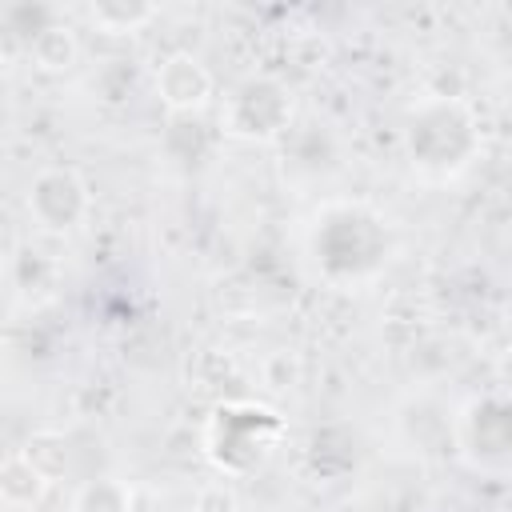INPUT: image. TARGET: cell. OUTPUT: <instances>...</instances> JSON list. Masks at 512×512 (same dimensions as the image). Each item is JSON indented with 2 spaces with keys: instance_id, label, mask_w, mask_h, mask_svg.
<instances>
[{
  "instance_id": "ba28073f",
  "label": "cell",
  "mask_w": 512,
  "mask_h": 512,
  "mask_svg": "<svg viewBox=\"0 0 512 512\" xmlns=\"http://www.w3.org/2000/svg\"><path fill=\"white\" fill-rule=\"evenodd\" d=\"M48 480L16 452V456H4L0 460V508L8 512H28L36 508L44 496H48Z\"/></svg>"
},
{
  "instance_id": "6da1fadb",
  "label": "cell",
  "mask_w": 512,
  "mask_h": 512,
  "mask_svg": "<svg viewBox=\"0 0 512 512\" xmlns=\"http://www.w3.org/2000/svg\"><path fill=\"white\" fill-rule=\"evenodd\" d=\"M404 148L416 172L432 180H448L480 148V124L476 112L460 96H424L408 108L404 124Z\"/></svg>"
},
{
  "instance_id": "3957f363",
  "label": "cell",
  "mask_w": 512,
  "mask_h": 512,
  "mask_svg": "<svg viewBox=\"0 0 512 512\" xmlns=\"http://www.w3.org/2000/svg\"><path fill=\"white\" fill-rule=\"evenodd\" d=\"M280 436H284V420L272 408L252 404V400H232L208 416L204 456L224 476H244L256 464H264V456L276 448Z\"/></svg>"
},
{
  "instance_id": "277c9868",
  "label": "cell",
  "mask_w": 512,
  "mask_h": 512,
  "mask_svg": "<svg viewBox=\"0 0 512 512\" xmlns=\"http://www.w3.org/2000/svg\"><path fill=\"white\" fill-rule=\"evenodd\" d=\"M220 120L240 140H276L292 124V96L276 76H248L228 92Z\"/></svg>"
},
{
  "instance_id": "4fadbf2b",
  "label": "cell",
  "mask_w": 512,
  "mask_h": 512,
  "mask_svg": "<svg viewBox=\"0 0 512 512\" xmlns=\"http://www.w3.org/2000/svg\"><path fill=\"white\" fill-rule=\"evenodd\" d=\"M4 24H8V32L32 40V36H40L48 24H56V16H52V8H44V4H16V8L4 12Z\"/></svg>"
},
{
  "instance_id": "30bf717a",
  "label": "cell",
  "mask_w": 512,
  "mask_h": 512,
  "mask_svg": "<svg viewBox=\"0 0 512 512\" xmlns=\"http://www.w3.org/2000/svg\"><path fill=\"white\" fill-rule=\"evenodd\" d=\"M28 52L36 60V68H44V72H68L76 64V56H80V44H76V36L64 24H48L40 36L28 40Z\"/></svg>"
},
{
  "instance_id": "9a60e30c",
  "label": "cell",
  "mask_w": 512,
  "mask_h": 512,
  "mask_svg": "<svg viewBox=\"0 0 512 512\" xmlns=\"http://www.w3.org/2000/svg\"><path fill=\"white\" fill-rule=\"evenodd\" d=\"M264 380H268V388H292V384L300 380V360L288 356V352L268 356V360H264Z\"/></svg>"
},
{
  "instance_id": "7c38bea8",
  "label": "cell",
  "mask_w": 512,
  "mask_h": 512,
  "mask_svg": "<svg viewBox=\"0 0 512 512\" xmlns=\"http://www.w3.org/2000/svg\"><path fill=\"white\" fill-rule=\"evenodd\" d=\"M72 512H132V488L116 476L84 480L72 496Z\"/></svg>"
},
{
  "instance_id": "8992f818",
  "label": "cell",
  "mask_w": 512,
  "mask_h": 512,
  "mask_svg": "<svg viewBox=\"0 0 512 512\" xmlns=\"http://www.w3.org/2000/svg\"><path fill=\"white\" fill-rule=\"evenodd\" d=\"M460 448L484 472H504L512 456V416L500 396H480L460 416Z\"/></svg>"
},
{
  "instance_id": "5b68a950",
  "label": "cell",
  "mask_w": 512,
  "mask_h": 512,
  "mask_svg": "<svg viewBox=\"0 0 512 512\" xmlns=\"http://www.w3.org/2000/svg\"><path fill=\"white\" fill-rule=\"evenodd\" d=\"M88 204H92L88 184L68 164H48L28 184V212L48 232H72L76 224H84Z\"/></svg>"
},
{
  "instance_id": "5bb4252c",
  "label": "cell",
  "mask_w": 512,
  "mask_h": 512,
  "mask_svg": "<svg viewBox=\"0 0 512 512\" xmlns=\"http://www.w3.org/2000/svg\"><path fill=\"white\" fill-rule=\"evenodd\" d=\"M196 512H240V500L232 492V484L224 480H212L196 492Z\"/></svg>"
},
{
  "instance_id": "8fae6325",
  "label": "cell",
  "mask_w": 512,
  "mask_h": 512,
  "mask_svg": "<svg viewBox=\"0 0 512 512\" xmlns=\"http://www.w3.org/2000/svg\"><path fill=\"white\" fill-rule=\"evenodd\" d=\"M20 456H24L48 484H56V480L68 472V440H64L60 432H52V428L32 432V436L24 440V448H20Z\"/></svg>"
},
{
  "instance_id": "7a4b0ae2",
  "label": "cell",
  "mask_w": 512,
  "mask_h": 512,
  "mask_svg": "<svg viewBox=\"0 0 512 512\" xmlns=\"http://www.w3.org/2000/svg\"><path fill=\"white\" fill-rule=\"evenodd\" d=\"M312 256L328 280L372 276L388 256V228L364 204H332L316 216Z\"/></svg>"
},
{
  "instance_id": "52a82bcc",
  "label": "cell",
  "mask_w": 512,
  "mask_h": 512,
  "mask_svg": "<svg viewBox=\"0 0 512 512\" xmlns=\"http://www.w3.org/2000/svg\"><path fill=\"white\" fill-rule=\"evenodd\" d=\"M156 96L172 116H192L212 96V72L192 52H172L156 64Z\"/></svg>"
},
{
  "instance_id": "9c48e42d",
  "label": "cell",
  "mask_w": 512,
  "mask_h": 512,
  "mask_svg": "<svg viewBox=\"0 0 512 512\" xmlns=\"http://www.w3.org/2000/svg\"><path fill=\"white\" fill-rule=\"evenodd\" d=\"M156 16H160V8L156 4H144V0H96L88 8V20L100 32H108V36H132L144 24H152Z\"/></svg>"
}]
</instances>
